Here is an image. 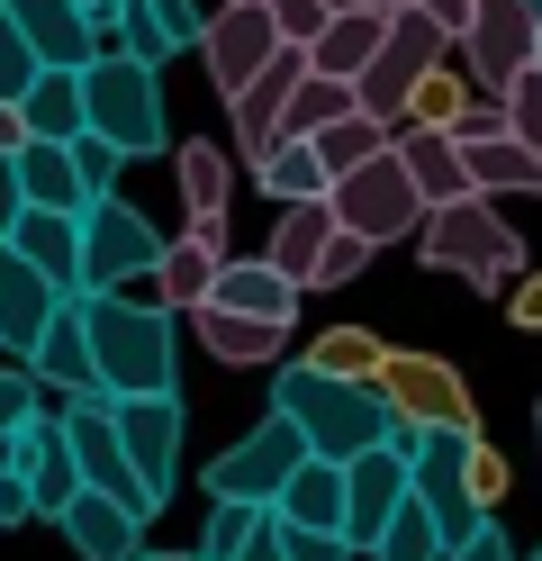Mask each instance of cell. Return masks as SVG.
<instances>
[{
    "instance_id": "6da1fadb",
    "label": "cell",
    "mask_w": 542,
    "mask_h": 561,
    "mask_svg": "<svg viewBox=\"0 0 542 561\" xmlns=\"http://www.w3.org/2000/svg\"><path fill=\"white\" fill-rule=\"evenodd\" d=\"M272 416H280V426H299L308 462H335V471L389 444V408H380V390L325 380V371H308V363H280V371H272Z\"/></svg>"
},
{
    "instance_id": "7a4b0ae2",
    "label": "cell",
    "mask_w": 542,
    "mask_h": 561,
    "mask_svg": "<svg viewBox=\"0 0 542 561\" xmlns=\"http://www.w3.org/2000/svg\"><path fill=\"white\" fill-rule=\"evenodd\" d=\"M82 335H91L100 399H172V308L82 290Z\"/></svg>"
},
{
    "instance_id": "3957f363",
    "label": "cell",
    "mask_w": 542,
    "mask_h": 561,
    "mask_svg": "<svg viewBox=\"0 0 542 561\" xmlns=\"http://www.w3.org/2000/svg\"><path fill=\"white\" fill-rule=\"evenodd\" d=\"M416 254L434 272H452L470 280V290H516L524 280V236L497 218V199H452V208H425V227H416Z\"/></svg>"
},
{
    "instance_id": "277c9868",
    "label": "cell",
    "mask_w": 542,
    "mask_h": 561,
    "mask_svg": "<svg viewBox=\"0 0 542 561\" xmlns=\"http://www.w3.org/2000/svg\"><path fill=\"white\" fill-rule=\"evenodd\" d=\"M380 408H389L397 453H416V435H480V399L461 390V371L443 354H389L380 363Z\"/></svg>"
},
{
    "instance_id": "5b68a950",
    "label": "cell",
    "mask_w": 542,
    "mask_h": 561,
    "mask_svg": "<svg viewBox=\"0 0 542 561\" xmlns=\"http://www.w3.org/2000/svg\"><path fill=\"white\" fill-rule=\"evenodd\" d=\"M82 136L118 146V163L163 154V82L145 73V64H127V55L100 46V55L82 64Z\"/></svg>"
},
{
    "instance_id": "8992f818",
    "label": "cell",
    "mask_w": 542,
    "mask_h": 561,
    "mask_svg": "<svg viewBox=\"0 0 542 561\" xmlns=\"http://www.w3.org/2000/svg\"><path fill=\"white\" fill-rule=\"evenodd\" d=\"M443 55H452L443 27H434L425 10H397L389 37H380V55L361 64V82H353V110L380 118V127H397V118H407V91H416L425 73H443Z\"/></svg>"
},
{
    "instance_id": "52a82bcc",
    "label": "cell",
    "mask_w": 542,
    "mask_h": 561,
    "mask_svg": "<svg viewBox=\"0 0 542 561\" xmlns=\"http://www.w3.org/2000/svg\"><path fill=\"white\" fill-rule=\"evenodd\" d=\"M325 208H335V227L344 236H361L380 254V244H397V236H416L425 227V199L407 191V172H397V154H371V163H353L344 182H325Z\"/></svg>"
},
{
    "instance_id": "ba28073f",
    "label": "cell",
    "mask_w": 542,
    "mask_h": 561,
    "mask_svg": "<svg viewBox=\"0 0 542 561\" xmlns=\"http://www.w3.org/2000/svg\"><path fill=\"white\" fill-rule=\"evenodd\" d=\"M163 236L145 208H127L118 191L82 208V290H127V280H154Z\"/></svg>"
},
{
    "instance_id": "9c48e42d",
    "label": "cell",
    "mask_w": 542,
    "mask_h": 561,
    "mask_svg": "<svg viewBox=\"0 0 542 561\" xmlns=\"http://www.w3.org/2000/svg\"><path fill=\"white\" fill-rule=\"evenodd\" d=\"M470 444H480V435H416V453H407V499L434 516L443 552H461L470 535H480V499H470Z\"/></svg>"
},
{
    "instance_id": "30bf717a",
    "label": "cell",
    "mask_w": 542,
    "mask_h": 561,
    "mask_svg": "<svg viewBox=\"0 0 542 561\" xmlns=\"http://www.w3.org/2000/svg\"><path fill=\"white\" fill-rule=\"evenodd\" d=\"M308 462V444H299V426H280V416H263L244 444H227L208 462V499L217 507H272L280 489H289V471Z\"/></svg>"
},
{
    "instance_id": "8fae6325",
    "label": "cell",
    "mask_w": 542,
    "mask_h": 561,
    "mask_svg": "<svg viewBox=\"0 0 542 561\" xmlns=\"http://www.w3.org/2000/svg\"><path fill=\"white\" fill-rule=\"evenodd\" d=\"M461 55H470V91L497 100L516 73H533V55H542V19L524 10V0H470Z\"/></svg>"
},
{
    "instance_id": "7c38bea8",
    "label": "cell",
    "mask_w": 542,
    "mask_h": 561,
    "mask_svg": "<svg viewBox=\"0 0 542 561\" xmlns=\"http://www.w3.org/2000/svg\"><path fill=\"white\" fill-rule=\"evenodd\" d=\"M108 426H118V453H127L136 489L163 516L172 480H181V399H108Z\"/></svg>"
},
{
    "instance_id": "4fadbf2b",
    "label": "cell",
    "mask_w": 542,
    "mask_h": 561,
    "mask_svg": "<svg viewBox=\"0 0 542 561\" xmlns=\"http://www.w3.org/2000/svg\"><path fill=\"white\" fill-rule=\"evenodd\" d=\"M280 55V37H272V10L263 0H227V10H208V27H199V64H208V82L217 91H244L263 64Z\"/></svg>"
},
{
    "instance_id": "5bb4252c",
    "label": "cell",
    "mask_w": 542,
    "mask_h": 561,
    "mask_svg": "<svg viewBox=\"0 0 542 561\" xmlns=\"http://www.w3.org/2000/svg\"><path fill=\"white\" fill-rule=\"evenodd\" d=\"M64 444H72V462H82V489H100V499H118V507H136L154 525V499L136 489L127 453H118V426H108V399H72L64 408Z\"/></svg>"
},
{
    "instance_id": "9a60e30c",
    "label": "cell",
    "mask_w": 542,
    "mask_h": 561,
    "mask_svg": "<svg viewBox=\"0 0 542 561\" xmlns=\"http://www.w3.org/2000/svg\"><path fill=\"white\" fill-rule=\"evenodd\" d=\"M397 507H407V453H397V444L344 462V552H371Z\"/></svg>"
},
{
    "instance_id": "2e32d148",
    "label": "cell",
    "mask_w": 542,
    "mask_h": 561,
    "mask_svg": "<svg viewBox=\"0 0 542 561\" xmlns=\"http://www.w3.org/2000/svg\"><path fill=\"white\" fill-rule=\"evenodd\" d=\"M299 73H308V55H299V46H280L263 73H253V82L227 100V110H235V154H244V172L280 146V110H289V91H299Z\"/></svg>"
},
{
    "instance_id": "e0dca14e",
    "label": "cell",
    "mask_w": 542,
    "mask_h": 561,
    "mask_svg": "<svg viewBox=\"0 0 542 561\" xmlns=\"http://www.w3.org/2000/svg\"><path fill=\"white\" fill-rule=\"evenodd\" d=\"M0 19H10L19 37H27V55H36V64H55V73H82V64L100 55L82 0H0Z\"/></svg>"
},
{
    "instance_id": "ac0fdd59",
    "label": "cell",
    "mask_w": 542,
    "mask_h": 561,
    "mask_svg": "<svg viewBox=\"0 0 542 561\" xmlns=\"http://www.w3.org/2000/svg\"><path fill=\"white\" fill-rule=\"evenodd\" d=\"M208 308H227V318H263V327H280L289 335V318H299V290L263 263V254H227L217 263V280H208Z\"/></svg>"
},
{
    "instance_id": "d6986e66",
    "label": "cell",
    "mask_w": 542,
    "mask_h": 561,
    "mask_svg": "<svg viewBox=\"0 0 542 561\" xmlns=\"http://www.w3.org/2000/svg\"><path fill=\"white\" fill-rule=\"evenodd\" d=\"M27 272H46L64 299H82V218H46V208H19V227L0 236Z\"/></svg>"
},
{
    "instance_id": "ffe728a7",
    "label": "cell",
    "mask_w": 542,
    "mask_h": 561,
    "mask_svg": "<svg viewBox=\"0 0 542 561\" xmlns=\"http://www.w3.org/2000/svg\"><path fill=\"white\" fill-rule=\"evenodd\" d=\"M389 154H397V172H407V191H416L425 208L470 199V172H461V146H452V136H434V127H389Z\"/></svg>"
},
{
    "instance_id": "44dd1931",
    "label": "cell",
    "mask_w": 542,
    "mask_h": 561,
    "mask_svg": "<svg viewBox=\"0 0 542 561\" xmlns=\"http://www.w3.org/2000/svg\"><path fill=\"white\" fill-rule=\"evenodd\" d=\"M27 371H36V390H72V399H100V371H91V335H82V299H64L55 318H46V335H36Z\"/></svg>"
},
{
    "instance_id": "7402d4cb",
    "label": "cell",
    "mask_w": 542,
    "mask_h": 561,
    "mask_svg": "<svg viewBox=\"0 0 542 561\" xmlns=\"http://www.w3.org/2000/svg\"><path fill=\"white\" fill-rule=\"evenodd\" d=\"M325 244H335V208L308 199V208H280V227H272V244H263V263L308 299V290H316V272H325Z\"/></svg>"
},
{
    "instance_id": "603a6c76",
    "label": "cell",
    "mask_w": 542,
    "mask_h": 561,
    "mask_svg": "<svg viewBox=\"0 0 542 561\" xmlns=\"http://www.w3.org/2000/svg\"><path fill=\"white\" fill-rule=\"evenodd\" d=\"M55 525L72 535V552H82V561H136V552H145V516L118 507V499H100V489H82Z\"/></svg>"
},
{
    "instance_id": "cb8c5ba5",
    "label": "cell",
    "mask_w": 542,
    "mask_h": 561,
    "mask_svg": "<svg viewBox=\"0 0 542 561\" xmlns=\"http://www.w3.org/2000/svg\"><path fill=\"white\" fill-rule=\"evenodd\" d=\"M64 308V290L46 272H27L10 244H0V344H10V354H36V335H46V318Z\"/></svg>"
},
{
    "instance_id": "d4e9b609",
    "label": "cell",
    "mask_w": 542,
    "mask_h": 561,
    "mask_svg": "<svg viewBox=\"0 0 542 561\" xmlns=\"http://www.w3.org/2000/svg\"><path fill=\"white\" fill-rule=\"evenodd\" d=\"M217 263H227V227H191V236H172V244H163V263H154L163 308H199V299H208V280H217Z\"/></svg>"
},
{
    "instance_id": "484cf974",
    "label": "cell",
    "mask_w": 542,
    "mask_h": 561,
    "mask_svg": "<svg viewBox=\"0 0 542 561\" xmlns=\"http://www.w3.org/2000/svg\"><path fill=\"white\" fill-rule=\"evenodd\" d=\"M10 163H19V199L27 208H46V218H82V208H91L82 172H72V146H36V136H27Z\"/></svg>"
},
{
    "instance_id": "4316f807",
    "label": "cell",
    "mask_w": 542,
    "mask_h": 561,
    "mask_svg": "<svg viewBox=\"0 0 542 561\" xmlns=\"http://www.w3.org/2000/svg\"><path fill=\"white\" fill-rule=\"evenodd\" d=\"M172 191H181V208H191V227H227V191H235V163L217 154V146H181L172 154Z\"/></svg>"
},
{
    "instance_id": "83f0119b",
    "label": "cell",
    "mask_w": 542,
    "mask_h": 561,
    "mask_svg": "<svg viewBox=\"0 0 542 561\" xmlns=\"http://www.w3.org/2000/svg\"><path fill=\"white\" fill-rule=\"evenodd\" d=\"M380 37H389V19H380V10H344V19H325V37L308 46V73H325V82H361V64L380 55Z\"/></svg>"
},
{
    "instance_id": "f1b7e54d",
    "label": "cell",
    "mask_w": 542,
    "mask_h": 561,
    "mask_svg": "<svg viewBox=\"0 0 542 561\" xmlns=\"http://www.w3.org/2000/svg\"><path fill=\"white\" fill-rule=\"evenodd\" d=\"M280 525H308V535H344V471L335 462H299L289 471V489L272 499Z\"/></svg>"
},
{
    "instance_id": "f546056e",
    "label": "cell",
    "mask_w": 542,
    "mask_h": 561,
    "mask_svg": "<svg viewBox=\"0 0 542 561\" xmlns=\"http://www.w3.org/2000/svg\"><path fill=\"white\" fill-rule=\"evenodd\" d=\"M72 499H82V462H72V444H64V416H36V462H27V507H36V516H64Z\"/></svg>"
},
{
    "instance_id": "4dcf8cb0",
    "label": "cell",
    "mask_w": 542,
    "mask_h": 561,
    "mask_svg": "<svg viewBox=\"0 0 542 561\" xmlns=\"http://www.w3.org/2000/svg\"><path fill=\"white\" fill-rule=\"evenodd\" d=\"M19 118H27L36 146H72V136H82V73H55V64H46V73L27 82Z\"/></svg>"
},
{
    "instance_id": "1f68e13d",
    "label": "cell",
    "mask_w": 542,
    "mask_h": 561,
    "mask_svg": "<svg viewBox=\"0 0 542 561\" xmlns=\"http://www.w3.org/2000/svg\"><path fill=\"white\" fill-rule=\"evenodd\" d=\"M380 363H389V344H380L371 327H325V335L308 344V371L353 380V390H380Z\"/></svg>"
},
{
    "instance_id": "d6a6232c",
    "label": "cell",
    "mask_w": 542,
    "mask_h": 561,
    "mask_svg": "<svg viewBox=\"0 0 542 561\" xmlns=\"http://www.w3.org/2000/svg\"><path fill=\"white\" fill-rule=\"evenodd\" d=\"M191 327H199V344H208L217 363H280V344H289L280 327H263V318H227V308H208V299L191 308Z\"/></svg>"
},
{
    "instance_id": "836d02e7",
    "label": "cell",
    "mask_w": 542,
    "mask_h": 561,
    "mask_svg": "<svg viewBox=\"0 0 542 561\" xmlns=\"http://www.w3.org/2000/svg\"><path fill=\"white\" fill-rule=\"evenodd\" d=\"M253 182H263L280 208H308V199H325V163H316V146L289 136V146H272L263 163H253Z\"/></svg>"
},
{
    "instance_id": "e575fe53",
    "label": "cell",
    "mask_w": 542,
    "mask_h": 561,
    "mask_svg": "<svg viewBox=\"0 0 542 561\" xmlns=\"http://www.w3.org/2000/svg\"><path fill=\"white\" fill-rule=\"evenodd\" d=\"M335 118H353V82H325V73H299V91H289V110H280V146L289 136H325Z\"/></svg>"
},
{
    "instance_id": "d590c367",
    "label": "cell",
    "mask_w": 542,
    "mask_h": 561,
    "mask_svg": "<svg viewBox=\"0 0 542 561\" xmlns=\"http://www.w3.org/2000/svg\"><path fill=\"white\" fill-rule=\"evenodd\" d=\"M308 146H316V163H325V182H344L353 163H371V154H389V127L353 110V118H335L325 136H308Z\"/></svg>"
},
{
    "instance_id": "8d00e7d4",
    "label": "cell",
    "mask_w": 542,
    "mask_h": 561,
    "mask_svg": "<svg viewBox=\"0 0 542 561\" xmlns=\"http://www.w3.org/2000/svg\"><path fill=\"white\" fill-rule=\"evenodd\" d=\"M470 100H480V91H470L461 73H425V82L407 91V118H397V127H434V136H452V127L470 118Z\"/></svg>"
},
{
    "instance_id": "74e56055",
    "label": "cell",
    "mask_w": 542,
    "mask_h": 561,
    "mask_svg": "<svg viewBox=\"0 0 542 561\" xmlns=\"http://www.w3.org/2000/svg\"><path fill=\"white\" fill-rule=\"evenodd\" d=\"M371 561H443V535H434V516L407 499V507L389 516V535L371 543Z\"/></svg>"
},
{
    "instance_id": "f35d334b",
    "label": "cell",
    "mask_w": 542,
    "mask_h": 561,
    "mask_svg": "<svg viewBox=\"0 0 542 561\" xmlns=\"http://www.w3.org/2000/svg\"><path fill=\"white\" fill-rule=\"evenodd\" d=\"M497 118H506V136H516L524 154H542V64H533V73H516V82L497 91Z\"/></svg>"
},
{
    "instance_id": "ab89813d",
    "label": "cell",
    "mask_w": 542,
    "mask_h": 561,
    "mask_svg": "<svg viewBox=\"0 0 542 561\" xmlns=\"http://www.w3.org/2000/svg\"><path fill=\"white\" fill-rule=\"evenodd\" d=\"M272 507H208V535H199V561H235L253 543V525H263Z\"/></svg>"
},
{
    "instance_id": "60d3db41",
    "label": "cell",
    "mask_w": 542,
    "mask_h": 561,
    "mask_svg": "<svg viewBox=\"0 0 542 561\" xmlns=\"http://www.w3.org/2000/svg\"><path fill=\"white\" fill-rule=\"evenodd\" d=\"M263 10H272V37H280V46H299V55L325 37V0H263Z\"/></svg>"
},
{
    "instance_id": "b9f144b4",
    "label": "cell",
    "mask_w": 542,
    "mask_h": 561,
    "mask_svg": "<svg viewBox=\"0 0 542 561\" xmlns=\"http://www.w3.org/2000/svg\"><path fill=\"white\" fill-rule=\"evenodd\" d=\"M36 73H46V64H36V55H27V37H19L10 19H0V100H27V82H36Z\"/></svg>"
},
{
    "instance_id": "7bdbcfd3",
    "label": "cell",
    "mask_w": 542,
    "mask_h": 561,
    "mask_svg": "<svg viewBox=\"0 0 542 561\" xmlns=\"http://www.w3.org/2000/svg\"><path fill=\"white\" fill-rule=\"evenodd\" d=\"M36 416V371L27 363H0V435H19Z\"/></svg>"
},
{
    "instance_id": "ee69618b",
    "label": "cell",
    "mask_w": 542,
    "mask_h": 561,
    "mask_svg": "<svg viewBox=\"0 0 542 561\" xmlns=\"http://www.w3.org/2000/svg\"><path fill=\"white\" fill-rule=\"evenodd\" d=\"M72 172H82V191L108 199V182H118V146H100V136H72Z\"/></svg>"
},
{
    "instance_id": "f6af8a7d",
    "label": "cell",
    "mask_w": 542,
    "mask_h": 561,
    "mask_svg": "<svg viewBox=\"0 0 542 561\" xmlns=\"http://www.w3.org/2000/svg\"><path fill=\"white\" fill-rule=\"evenodd\" d=\"M361 263H371V244H361V236H344V227H335V244H325V272H316V290H344V280H353Z\"/></svg>"
},
{
    "instance_id": "bcb514c9",
    "label": "cell",
    "mask_w": 542,
    "mask_h": 561,
    "mask_svg": "<svg viewBox=\"0 0 542 561\" xmlns=\"http://www.w3.org/2000/svg\"><path fill=\"white\" fill-rule=\"evenodd\" d=\"M470 499H480V516L506 499V462H497V453H488V435L480 444H470Z\"/></svg>"
},
{
    "instance_id": "7dc6e473",
    "label": "cell",
    "mask_w": 542,
    "mask_h": 561,
    "mask_svg": "<svg viewBox=\"0 0 542 561\" xmlns=\"http://www.w3.org/2000/svg\"><path fill=\"white\" fill-rule=\"evenodd\" d=\"M272 525H280V516H272ZM280 552H289V561H353L344 535H308V525H280Z\"/></svg>"
},
{
    "instance_id": "c3c4849f",
    "label": "cell",
    "mask_w": 542,
    "mask_h": 561,
    "mask_svg": "<svg viewBox=\"0 0 542 561\" xmlns=\"http://www.w3.org/2000/svg\"><path fill=\"white\" fill-rule=\"evenodd\" d=\"M145 10L163 19V37H172V46H199V27H208V19H199V0H145Z\"/></svg>"
},
{
    "instance_id": "681fc988",
    "label": "cell",
    "mask_w": 542,
    "mask_h": 561,
    "mask_svg": "<svg viewBox=\"0 0 542 561\" xmlns=\"http://www.w3.org/2000/svg\"><path fill=\"white\" fill-rule=\"evenodd\" d=\"M443 561H516V543H506V525H497V516H480V535H470L461 552H443Z\"/></svg>"
},
{
    "instance_id": "f907efd6",
    "label": "cell",
    "mask_w": 542,
    "mask_h": 561,
    "mask_svg": "<svg viewBox=\"0 0 542 561\" xmlns=\"http://www.w3.org/2000/svg\"><path fill=\"white\" fill-rule=\"evenodd\" d=\"M506 318H516L524 335H542V272H524L516 290H506Z\"/></svg>"
},
{
    "instance_id": "816d5d0a",
    "label": "cell",
    "mask_w": 542,
    "mask_h": 561,
    "mask_svg": "<svg viewBox=\"0 0 542 561\" xmlns=\"http://www.w3.org/2000/svg\"><path fill=\"white\" fill-rule=\"evenodd\" d=\"M407 10H425L434 27H443V37L461 46V27H470V0H407Z\"/></svg>"
},
{
    "instance_id": "f5cc1de1",
    "label": "cell",
    "mask_w": 542,
    "mask_h": 561,
    "mask_svg": "<svg viewBox=\"0 0 542 561\" xmlns=\"http://www.w3.org/2000/svg\"><path fill=\"white\" fill-rule=\"evenodd\" d=\"M19 208H27V199H19V163H10V154H0V236H10V227H19Z\"/></svg>"
},
{
    "instance_id": "db71d44e",
    "label": "cell",
    "mask_w": 542,
    "mask_h": 561,
    "mask_svg": "<svg viewBox=\"0 0 542 561\" xmlns=\"http://www.w3.org/2000/svg\"><path fill=\"white\" fill-rule=\"evenodd\" d=\"M27 516H36V507H27V480L10 471V480H0V525H27Z\"/></svg>"
},
{
    "instance_id": "11a10c76",
    "label": "cell",
    "mask_w": 542,
    "mask_h": 561,
    "mask_svg": "<svg viewBox=\"0 0 542 561\" xmlns=\"http://www.w3.org/2000/svg\"><path fill=\"white\" fill-rule=\"evenodd\" d=\"M235 561H289V552H280V525H272V516H263V525H253V543H244V552H235Z\"/></svg>"
},
{
    "instance_id": "9f6ffc18",
    "label": "cell",
    "mask_w": 542,
    "mask_h": 561,
    "mask_svg": "<svg viewBox=\"0 0 542 561\" xmlns=\"http://www.w3.org/2000/svg\"><path fill=\"white\" fill-rule=\"evenodd\" d=\"M27 146V118H19V100H0V154H19Z\"/></svg>"
},
{
    "instance_id": "6f0895ef",
    "label": "cell",
    "mask_w": 542,
    "mask_h": 561,
    "mask_svg": "<svg viewBox=\"0 0 542 561\" xmlns=\"http://www.w3.org/2000/svg\"><path fill=\"white\" fill-rule=\"evenodd\" d=\"M361 10H380V19H397V10H407V0H361Z\"/></svg>"
},
{
    "instance_id": "680465c9",
    "label": "cell",
    "mask_w": 542,
    "mask_h": 561,
    "mask_svg": "<svg viewBox=\"0 0 542 561\" xmlns=\"http://www.w3.org/2000/svg\"><path fill=\"white\" fill-rule=\"evenodd\" d=\"M136 561H199V552H136Z\"/></svg>"
},
{
    "instance_id": "91938a15",
    "label": "cell",
    "mask_w": 542,
    "mask_h": 561,
    "mask_svg": "<svg viewBox=\"0 0 542 561\" xmlns=\"http://www.w3.org/2000/svg\"><path fill=\"white\" fill-rule=\"evenodd\" d=\"M344 10H361V0H325V19H344Z\"/></svg>"
},
{
    "instance_id": "94428289",
    "label": "cell",
    "mask_w": 542,
    "mask_h": 561,
    "mask_svg": "<svg viewBox=\"0 0 542 561\" xmlns=\"http://www.w3.org/2000/svg\"><path fill=\"white\" fill-rule=\"evenodd\" d=\"M533 444H542V408H533Z\"/></svg>"
},
{
    "instance_id": "6125c7cd",
    "label": "cell",
    "mask_w": 542,
    "mask_h": 561,
    "mask_svg": "<svg viewBox=\"0 0 542 561\" xmlns=\"http://www.w3.org/2000/svg\"><path fill=\"white\" fill-rule=\"evenodd\" d=\"M82 10H108V0H82Z\"/></svg>"
},
{
    "instance_id": "be15d7a7",
    "label": "cell",
    "mask_w": 542,
    "mask_h": 561,
    "mask_svg": "<svg viewBox=\"0 0 542 561\" xmlns=\"http://www.w3.org/2000/svg\"><path fill=\"white\" fill-rule=\"evenodd\" d=\"M524 10H533V19H542V0H524Z\"/></svg>"
},
{
    "instance_id": "e7e4bbea",
    "label": "cell",
    "mask_w": 542,
    "mask_h": 561,
    "mask_svg": "<svg viewBox=\"0 0 542 561\" xmlns=\"http://www.w3.org/2000/svg\"><path fill=\"white\" fill-rule=\"evenodd\" d=\"M533 64H542V55H533Z\"/></svg>"
},
{
    "instance_id": "03108f58",
    "label": "cell",
    "mask_w": 542,
    "mask_h": 561,
    "mask_svg": "<svg viewBox=\"0 0 542 561\" xmlns=\"http://www.w3.org/2000/svg\"><path fill=\"white\" fill-rule=\"evenodd\" d=\"M533 561H542V552H533Z\"/></svg>"
}]
</instances>
